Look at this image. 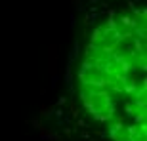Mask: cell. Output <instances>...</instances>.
Segmentation results:
<instances>
[{"mask_svg":"<svg viewBox=\"0 0 147 141\" xmlns=\"http://www.w3.org/2000/svg\"><path fill=\"white\" fill-rule=\"evenodd\" d=\"M84 107L115 141H145V25L120 15L98 29L78 73Z\"/></svg>","mask_w":147,"mask_h":141,"instance_id":"cell-1","label":"cell"}]
</instances>
